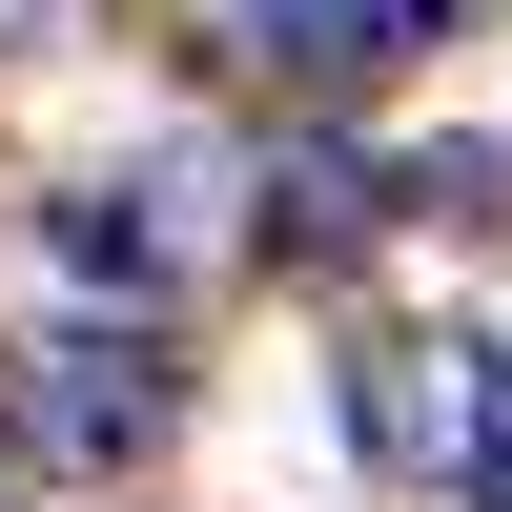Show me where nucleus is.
Wrapping results in <instances>:
<instances>
[{"label":"nucleus","instance_id":"nucleus-2","mask_svg":"<svg viewBox=\"0 0 512 512\" xmlns=\"http://www.w3.org/2000/svg\"><path fill=\"white\" fill-rule=\"evenodd\" d=\"M492 369H512V349H369V369H349V431L390 451V472H431V451H472Z\"/></svg>","mask_w":512,"mask_h":512},{"label":"nucleus","instance_id":"nucleus-1","mask_svg":"<svg viewBox=\"0 0 512 512\" xmlns=\"http://www.w3.org/2000/svg\"><path fill=\"white\" fill-rule=\"evenodd\" d=\"M164 410H185V390H164V349H144V328H123V349H103V328L21 349V431H41V451H82V472H103V451H144Z\"/></svg>","mask_w":512,"mask_h":512},{"label":"nucleus","instance_id":"nucleus-3","mask_svg":"<svg viewBox=\"0 0 512 512\" xmlns=\"http://www.w3.org/2000/svg\"><path fill=\"white\" fill-rule=\"evenodd\" d=\"M246 21H267L287 62H410V41H431V0H246Z\"/></svg>","mask_w":512,"mask_h":512},{"label":"nucleus","instance_id":"nucleus-4","mask_svg":"<svg viewBox=\"0 0 512 512\" xmlns=\"http://www.w3.org/2000/svg\"><path fill=\"white\" fill-rule=\"evenodd\" d=\"M62 246H82V267H123V287L164 267V226H144V185H82V205H62Z\"/></svg>","mask_w":512,"mask_h":512},{"label":"nucleus","instance_id":"nucleus-5","mask_svg":"<svg viewBox=\"0 0 512 512\" xmlns=\"http://www.w3.org/2000/svg\"><path fill=\"white\" fill-rule=\"evenodd\" d=\"M472 512H512V369H492V410H472Z\"/></svg>","mask_w":512,"mask_h":512}]
</instances>
